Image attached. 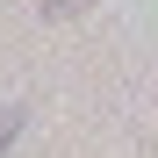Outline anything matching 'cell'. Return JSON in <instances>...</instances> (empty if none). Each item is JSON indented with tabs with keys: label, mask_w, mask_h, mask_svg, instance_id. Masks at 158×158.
I'll return each instance as SVG.
<instances>
[{
	"label": "cell",
	"mask_w": 158,
	"mask_h": 158,
	"mask_svg": "<svg viewBox=\"0 0 158 158\" xmlns=\"http://www.w3.org/2000/svg\"><path fill=\"white\" fill-rule=\"evenodd\" d=\"M15 129H22V115H0V151L15 144Z\"/></svg>",
	"instance_id": "1"
}]
</instances>
